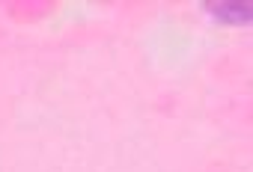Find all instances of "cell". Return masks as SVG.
<instances>
[{
  "mask_svg": "<svg viewBox=\"0 0 253 172\" xmlns=\"http://www.w3.org/2000/svg\"><path fill=\"white\" fill-rule=\"evenodd\" d=\"M200 9L223 24H247L250 21V6L247 3H200Z\"/></svg>",
  "mask_w": 253,
  "mask_h": 172,
  "instance_id": "obj_1",
  "label": "cell"
}]
</instances>
